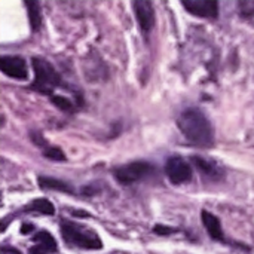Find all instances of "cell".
I'll return each mask as SVG.
<instances>
[{
	"label": "cell",
	"mask_w": 254,
	"mask_h": 254,
	"mask_svg": "<svg viewBox=\"0 0 254 254\" xmlns=\"http://www.w3.org/2000/svg\"><path fill=\"white\" fill-rule=\"evenodd\" d=\"M39 186L42 189H48V190H60V192H65V193H71V188L58 180V179H52V177H39Z\"/></svg>",
	"instance_id": "7c38bea8"
},
{
	"label": "cell",
	"mask_w": 254,
	"mask_h": 254,
	"mask_svg": "<svg viewBox=\"0 0 254 254\" xmlns=\"http://www.w3.org/2000/svg\"><path fill=\"white\" fill-rule=\"evenodd\" d=\"M0 68L6 76L16 79V80H27V77H28L27 64L21 57H12V55L1 57Z\"/></svg>",
	"instance_id": "8992f818"
},
{
	"label": "cell",
	"mask_w": 254,
	"mask_h": 254,
	"mask_svg": "<svg viewBox=\"0 0 254 254\" xmlns=\"http://www.w3.org/2000/svg\"><path fill=\"white\" fill-rule=\"evenodd\" d=\"M51 100H52V103H54L58 109H61V110H64V112H70V110L73 109L71 101H70L68 98H65V97H61V95H52V97H51Z\"/></svg>",
	"instance_id": "9a60e30c"
},
{
	"label": "cell",
	"mask_w": 254,
	"mask_h": 254,
	"mask_svg": "<svg viewBox=\"0 0 254 254\" xmlns=\"http://www.w3.org/2000/svg\"><path fill=\"white\" fill-rule=\"evenodd\" d=\"M134 10L137 21L140 24V28L144 33H149L155 25V10L150 1L147 0H137L134 1Z\"/></svg>",
	"instance_id": "ba28073f"
},
{
	"label": "cell",
	"mask_w": 254,
	"mask_h": 254,
	"mask_svg": "<svg viewBox=\"0 0 254 254\" xmlns=\"http://www.w3.org/2000/svg\"><path fill=\"white\" fill-rule=\"evenodd\" d=\"M165 171H167L170 182L174 185H183L192 180V167L189 162H186L180 156L170 158L167 161Z\"/></svg>",
	"instance_id": "5b68a950"
},
{
	"label": "cell",
	"mask_w": 254,
	"mask_h": 254,
	"mask_svg": "<svg viewBox=\"0 0 254 254\" xmlns=\"http://www.w3.org/2000/svg\"><path fill=\"white\" fill-rule=\"evenodd\" d=\"M45 158H48V159H52V161H65V155H64V152L61 150V149H58V147H48L46 150H45Z\"/></svg>",
	"instance_id": "e0dca14e"
},
{
	"label": "cell",
	"mask_w": 254,
	"mask_h": 254,
	"mask_svg": "<svg viewBox=\"0 0 254 254\" xmlns=\"http://www.w3.org/2000/svg\"><path fill=\"white\" fill-rule=\"evenodd\" d=\"M25 6L28 9V16H30V24H31V30L37 31L42 25V13H40V4L37 1H25Z\"/></svg>",
	"instance_id": "5bb4252c"
},
{
	"label": "cell",
	"mask_w": 254,
	"mask_h": 254,
	"mask_svg": "<svg viewBox=\"0 0 254 254\" xmlns=\"http://www.w3.org/2000/svg\"><path fill=\"white\" fill-rule=\"evenodd\" d=\"M24 211H36V213H40V214H45V216H54L55 208H54L52 202H49L48 199L39 198V199L31 201L30 205H27L24 208Z\"/></svg>",
	"instance_id": "4fadbf2b"
},
{
	"label": "cell",
	"mask_w": 254,
	"mask_h": 254,
	"mask_svg": "<svg viewBox=\"0 0 254 254\" xmlns=\"http://www.w3.org/2000/svg\"><path fill=\"white\" fill-rule=\"evenodd\" d=\"M1 254H21L19 252H16L15 249H3Z\"/></svg>",
	"instance_id": "ffe728a7"
},
{
	"label": "cell",
	"mask_w": 254,
	"mask_h": 254,
	"mask_svg": "<svg viewBox=\"0 0 254 254\" xmlns=\"http://www.w3.org/2000/svg\"><path fill=\"white\" fill-rule=\"evenodd\" d=\"M153 171V167L149 162L143 161H135L127 165H122L113 171L115 179L122 183V185H132L135 182H140L146 179L150 173Z\"/></svg>",
	"instance_id": "277c9868"
},
{
	"label": "cell",
	"mask_w": 254,
	"mask_h": 254,
	"mask_svg": "<svg viewBox=\"0 0 254 254\" xmlns=\"http://www.w3.org/2000/svg\"><path fill=\"white\" fill-rule=\"evenodd\" d=\"M33 241L36 243V246L30 249L28 254H51L57 252V243H55L54 237L46 231L37 232L34 235Z\"/></svg>",
	"instance_id": "9c48e42d"
},
{
	"label": "cell",
	"mask_w": 254,
	"mask_h": 254,
	"mask_svg": "<svg viewBox=\"0 0 254 254\" xmlns=\"http://www.w3.org/2000/svg\"><path fill=\"white\" fill-rule=\"evenodd\" d=\"M153 231H155V234H158V235H170V234L174 232V229L167 228V226H162V225H156Z\"/></svg>",
	"instance_id": "ac0fdd59"
},
{
	"label": "cell",
	"mask_w": 254,
	"mask_h": 254,
	"mask_svg": "<svg viewBox=\"0 0 254 254\" xmlns=\"http://www.w3.org/2000/svg\"><path fill=\"white\" fill-rule=\"evenodd\" d=\"M201 219H202V223H204V226H205L208 235H210L213 240L222 241V243H223V241H225V235H223V229H222L220 220H219L214 214H211L210 211H207V210H202V211H201Z\"/></svg>",
	"instance_id": "30bf717a"
},
{
	"label": "cell",
	"mask_w": 254,
	"mask_h": 254,
	"mask_svg": "<svg viewBox=\"0 0 254 254\" xmlns=\"http://www.w3.org/2000/svg\"><path fill=\"white\" fill-rule=\"evenodd\" d=\"M190 162L193 164V167L204 176L207 177H211V179H219L222 177V171L219 167H216L214 164L208 162L207 159H202V158H198V156H193L190 159Z\"/></svg>",
	"instance_id": "8fae6325"
},
{
	"label": "cell",
	"mask_w": 254,
	"mask_h": 254,
	"mask_svg": "<svg viewBox=\"0 0 254 254\" xmlns=\"http://www.w3.org/2000/svg\"><path fill=\"white\" fill-rule=\"evenodd\" d=\"M31 231H33L31 225H22V228H21V234H30Z\"/></svg>",
	"instance_id": "d6986e66"
},
{
	"label": "cell",
	"mask_w": 254,
	"mask_h": 254,
	"mask_svg": "<svg viewBox=\"0 0 254 254\" xmlns=\"http://www.w3.org/2000/svg\"><path fill=\"white\" fill-rule=\"evenodd\" d=\"M177 125H179L182 134L185 135V138L190 144H193L196 147H202V149L213 147L214 129H213L210 121L207 119V116L204 113H201L199 110L189 109V110L183 112L177 119Z\"/></svg>",
	"instance_id": "6da1fadb"
},
{
	"label": "cell",
	"mask_w": 254,
	"mask_h": 254,
	"mask_svg": "<svg viewBox=\"0 0 254 254\" xmlns=\"http://www.w3.org/2000/svg\"><path fill=\"white\" fill-rule=\"evenodd\" d=\"M182 4L189 13L201 18H217L219 15V3L214 0H183Z\"/></svg>",
	"instance_id": "52a82bcc"
},
{
	"label": "cell",
	"mask_w": 254,
	"mask_h": 254,
	"mask_svg": "<svg viewBox=\"0 0 254 254\" xmlns=\"http://www.w3.org/2000/svg\"><path fill=\"white\" fill-rule=\"evenodd\" d=\"M61 234L65 244L73 247H79L83 250H100L103 247V243L95 232L68 220H64L61 223Z\"/></svg>",
	"instance_id": "7a4b0ae2"
},
{
	"label": "cell",
	"mask_w": 254,
	"mask_h": 254,
	"mask_svg": "<svg viewBox=\"0 0 254 254\" xmlns=\"http://www.w3.org/2000/svg\"><path fill=\"white\" fill-rule=\"evenodd\" d=\"M33 70H34V82L31 88L42 94L52 95L54 89L63 83L61 76L54 68V65L43 58L39 57L33 58Z\"/></svg>",
	"instance_id": "3957f363"
},
{
	"label": "cell",
	"mask_w": 254,
	"mask_h": 254,
	"mask_svg": "<svg viewBox=\"0 0 254 254\" xmlns=\"http://www.w3.org/2000/svg\"><path fill=\"white\" fill-rule=\"evenodd\" d=\"M238 7L243 16L246 18H252L254 16V0H243L238 1Z\"/></svg>",
	"instance_id": "2e32d148"
}]
</instances>
